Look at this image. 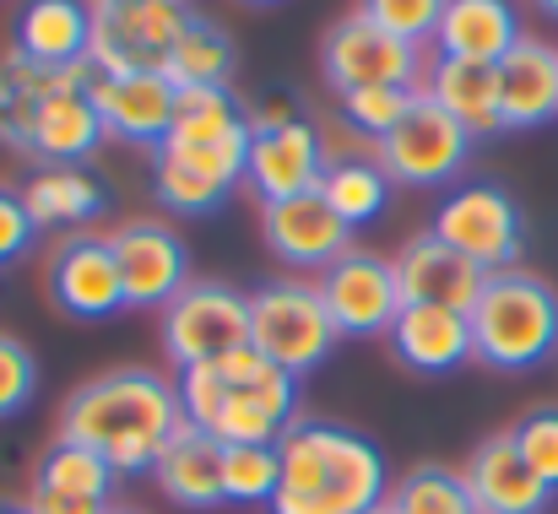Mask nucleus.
I'll return each mask as SVG.
<instances>
[{
  "mask_svg": "<svg viewBox=\"0 0 558 514\" xmlns=\"http://www.w3.org/2000/svg\"><path fill=\"white\" fill-rule=\"evenodd\" d=\"M185 406H180V384L158 368H109L93 374L87 384H76L60 406V433L93 455H104L120 477H153L158 455L169 450V439L180 433Z\"/></svg>",
  "mask_w": 558,
  "mask_h": 514,
  "instance_id": "obj_1",
  "label": "nucleus"
},
{
  "mask_svg": "<svg viewBox=\"0 0 558 514\" xmlns=\"http://www.w3.org/2000/svg\"><path fill=\"white\" fill-rule=\"evenodd\" d=\"M282 482L271 514H369L390 499V466L369 433L299 417L282 439Z\"/></svg>",
  "mask_w": 558,
  "mask_h": 514,
  "instance_id": "obj_2",
  "label": "nucleus"
},
{
  "mask_svg": "<svg viewBox=\"0 0 558 514\" xmlns=\"http://www.w3.org/2000/svg\"><path fill=\"white\" fill-rule=\"evenodd\" d=\"M180 406L217 444H277L299 423V379L255 346H239L180 374Z\"/></svg>",
  "mask_w": 558,
  "mask_h": 514,
  "instance_id": "obj_3",
  "label": "nucleus"
},
{
  "mask_svg": "<svg viewBox=\"0 0 558 514\" xmlns=\"http://www.w3.org/2000/svg\"><path fill=\"white\" fill-rule=\"evenodd\" d=\"M466 320H472V363L499 374H532L558 352V287L526 266L494 271Z\"/></svg>",
  "mask_w": 558,
  "mask_h": 514,
  "instance_id": "obj_4",
  "label": "nucleus"
},
{
  "mask_svg": "<svg viewBox=\"0 0 558 514\" xmlns=\"http://www.w3.org/2000/svg\"><path fill=\"white\" fill-rule=\"evenodd\" d=\"M337 342L342 336H337L315 282L277 277V282H260L250 293V346L260 357H271L277 368H288L293 379L315 374L337 352Z\"/></svg>",
  "mask_w": 558,
  "mask_h": 514,
  "instance_id": "obj_5",
  "label": "nucleus"
},
{
  "mask_svg": "<svg viewBox=\"0 0 558 514\" xmlns=\"http://www.w3.org/2000/svg\"><path fill=\"white\" fill-rule=\"evenodd\" d=\"M158 152L180 158L185 169L206 173L211 184L233 195L250 163V109L233 98V87H185Z\"/></svg>",
  "mask_w": 558,
  "mask_h": 514,
  "instance_id": "obj_6",
  "label": "nucleus"
},
{
  "mask_svg": "<svg viewBox=\"0 0 558 514\" xmlns=\"http://www.w3.org/2000/svg\"><path fill=\"white\" fill-rule=\"evenodd\" d=\"M326 142L320 131L293 114L288 103H266L250 109V163H244V184L255 189L260 206L293 200V195H315L326 179Z\"/></svg>",
  "mask_w": 558,
  "mask_h": 514,
  "instance_id": "obj_7",
  "label": "nucleus"
},
{
  "mask_svg": "<svg viewBox=\"0 0 558 514\" xmlns=\"http://www.w3.org/2000/svg\"><path fill=\"white\" fill-rule=\"evenodd\" d=\"M428 228H434L445 244H456L466 260H477L488 277H494V271H515L521 255H526V217H521L515 195H510L505 184H494V179H466V184H456V189L439 200V211H434Z\"/></svg>",
  "mask_w": 558,
  "mask_h": 514,
  "instance_id": "obj_8",
  "label": "nucleus"
},
{
  "mask_svg": "<svg viewBox=\"0 0 558 514\" xmlns=\"http://www.w3.org/2000/svg\"><path fill=\"white\" fill-rule=\"evenodd\" d=\"M472 131L461 120H450L423 87L412 98V109L401 114V125L374 142V163L385 169L390 184H407V189H439V184H456L461 169L472 163Z\"/></svg>",
  "mask_w": 558,
  "mask_h": 514,
  "instance_id": "obj_9",
  "label": "nucleus"
},
{
  "mask_svg": "<svg viewBox=\"0 0 558 514\" xmlns=\"http://www.w3.org/2000/svg\"><path fill=\"white\" fill-rule=\"evenodd\" d=\"M104 142H109V131H104L87 87H65V93H49L38 103L0 114V147L38 169H82Z\"/></svg>",
  "mask_w": 558,
  "mask_h": 514,
  "instance_id": "obj_10",
  "label": "nucleus"
},
{
  "mask_svg": "<svg viewBox=\"0 0 558 514\" xmlns=\"http://www.w3.org/2000/svg\"><path fill=\"white\" fill-rule=\"evenodd\" d=\"M320 76L337 98L364 93V87H423V49L385 33L359 5L337 16L320 38Z\"/></svg>",
  "mask_w": 558,
  "mask_h": 514,
  "instance_id": "obj_11",
  "label": "nucleus"
},
{
  "mask_svg": "<svg viewBox=\"0 0 558 514\" xmlns=\"http://www.w3.org/2000/svg\"><path fill=\"white\" fill-rule=\"evenodd\" d=\"M93 5V71H163L190 22L185 0H87Z\"/></svg>",
  "mask_w": 558,
  "mask_h": 514,
  "instance_id": "obj_12",
  "label": "nucleus"
},
{
  "mask_svg": "<svg viewBox=\"0 0 558 514\" xmlns=\"http://www.w3.org/2000/svg\"><path fill=\"white\" fill-rule=\"evenodd\" d=\"M250 346V293L228 282H190L163 309V352L185 374Z\"/></svg>",
  "mask_w": 558,
  "mask_h": 514,
  "instance_id": "obj_13",
  "label": "nucleus"
},
{
  "mask_svg": "<svg viewBox=\"0 0 558 514\" xmlns=\"http://www.w3.org/2000/svg\"><path fill=\"white\" fill-rule=\"evenodd\" d=\"M320 298H326V315L337 326V336L348 342H374V336H390L396 315L407 309L401 298V282H396V266L385 255L369 249H348L337 266H326L315 277Z\"/></svg>",
  "mask_w": 558,
  "mask_h": 514,
  "instance_id": "obj_14",
  "label": "nucleus"
},
{
  "mask_svg": "<svg viewBox=\"0 0 558 514\" xmlns=\"http://www.w3.org/2000/svg\"><path fill=\"white\" fill-rule=\"evenodd\" d=\"M109 244L131 309H169L190 287V249L163 217H131L109 233Z\"/></svg>",
  "mask_w": 558,
  "mask_h": 514,
  "instance_id": "obj_15",
  "label": "nucleus"
},
{
  "mask_svg": "<svg viewBox=\"0 0 558 514\" xmlns=\"http://www.w3.org/2000/svg\"><path fill=\"white\" fill-rule=\"evenodd\" d=\"M49 298L60 304V315L71 320H114L125 315V282H120V260L109 233H71L54 255H49Z\"/></svg>",
  "mask_w": 558,
  "mask_h": 514,
  "instance_id": "obj_16",
  "label": "nucleus"
},
{
  "mask_svg": "<svg viewBox=\"0 0 558 514\" xmlns=\"http://www.w3.org/2000/svg\"><path fill=\"white\" fill-rule=\"evenodd\" d=\"M87 98L104 120V131L125 147H142V152H158L169 125H174V103H180V87L163 76V71H125V76H109V71H93L87 82Z\"/></svg>",
  "mask_w": 558,
  "mask_h": 514,
  "instance_id": "obj_17",
  "label": "nucleus"
},
{
  "mask_svg": "<svg viewBox=\"0 0 558 514\" xmlns=\"http://www.w3.org/2000/svg\"><path fill=\"white\" fill-rule=\"evenodd\" d=\"M260 238L266 249L293 266V271H326L337 266L348 249H353V228L326 206V195H293V200H277V206H260Z\"/></svg>",
  "mask_w": 558,
  "mask_h": 514,
  "instance_id": "obj_18",
  "label": "nucleus"
},
{
  "mask_svg": "<svg viewBox=\"0 0 558 514\" xmlns=\"http://www.w3.org/2000/svg\"><path fill=\"white\" fill-rule=\"evenodd\" d=\"M390 266H396V282H401L407 304H434V309H461V315L477 304V293L488 282V271L477 260H466L456 244H445L434 228L412 233L390 255Z\"/></svg>",
  "mask_w": 558,
  "mask_h": 514,
  "instance_id": "obj_19",
  "label": "nucleus"
},
{
  "mask_svg": "<svg viewBox=\"0 0 558 514\" xmlns=\"http://www.w3.org/2000/svg\"><path fill=\"white\" fill-rule=\"evenodd\" d=\"M466 488H472V504L477 514H548L554 510V488L526 466V455L515 450L510 428L505 433H488L466 466H461Z\"/></svg>",
  "mask_w": 558,
  "mask_h": 514,
  "instance_id": "obj_20",
  "label": "nucleus"
},
{
  "mask_svg": "<svg viewBox=\"0 0 558 514\" xmlns=\"http://www.w3.org/2000/svg\"><path fill=\"white\" fill-rule=\"evenodd\" d=\"M11 54L44 71L93 65V5L87 0H22L11 22Z\"/></svg>",
  "mask_w": 558,
  "mask_h": 514,
  "instance_id": "obj_21",
  "label": "nucleus"
},
{
  "mask_svg": "<svg viewBox=\"0 0 558 514\" xmlns=\"http://www.w3.org/2000/svg\"><path fill=\"white\" fill-rule=\"evenodd\" d=\"M499 120L505 131H543L558 120V49L548 38H521L499 60Z\"/></svg>",
  "mask_w": 558,
  "mask_h": 514,
  "instance_id": "obj_22",
  "label": "nucleus"
},
{
  "mask_svg": "<svg viewBox=\"0 0 558 514\" xmlns=\"http://www.w3.org/2000/svg\"><path fill=\"white\" fill-rule=\"evenodd\" d=\"M390 352L412 374H456L472 363V320L461 309H434V304H407L390 326Z\"/></svg>",
  "mask_w": 558,
  "mask_h": 514,
  "instance_id": "obj_23",
  "label": "nucleus"
},
{
  "mask_svg": "<svg viewBox=\"0 0 558 514\" xmlns=\"http://www.w3.org/2000/svg\"><path fill=\"white\" fill-rule=\"evenodd\" d=\"M153 482H158V493L174 510L211 514L222 504V444L206 428L180 423V433L169 439V450L153 466Z\"/></svg>",
  "mask_w": 558,
  "mask_h": 514,
  "instance_id": "obj_24",
  "label": "nucleus"
},
{
  "mask_svg": "<svg viewBox=\"0 0 558 514\" xmlns=\"http://www.w3.org/2000/svg\"><path fill=\"white\" fill-rule=\"evenodd\" d=\"M521 38L526 33L515 0H450L434 33L445 60H477V65H499Z\"/></svg>",
  "mask_w": 558,
  "mask_h": 514,
  "instance_id": "obj_25",
  "label": "nucleus"
},
{
  "mask_svg": "<svg viewBox=\"0 0 558 514\" xmlns=\"http://www.w3.org/2000/svg\"><path fill=\"white\" fill-rule=\"evenodd\" d=\"M423 93L450 114L461 120L472 136H499L505 120H499V65H477V60H434L428 65V82Z\"/></svg>",
  "mask_w": 558,
  "mask_h": 514,
  "instance_id": "obj_26",
  "label": "nucleus"
},
{
  "mask_svg": "<svg viewBox=\"0 0 558 514\" xmlns=\"http://www.w3.org/2000/svg\"><path fill=\"white\" fill-rule=\"evenodd\" d=\"M114 482H120V472H114L104 455H93V450H82V444H71V439H54V444L33 461V488H27V499H71V504H98V510H109V504H114Z\"/></svg>",
  "mask_w": 558,
  "mask_h": 514,
  "instance_id": "obj_27",
  "label": "nucleus"
},
{
  "mask_svg": "<svg viewBox=\"0 0 558 514\" xmlns=\"http://www.w3.org/2000/svg\"><path fill=\"white\" fill-rule=\"evenodd\" d=\"M22 200L38 228H93L109 211V184L87 169H38L22 184Z\"/></svg>",
  "mask_w": 558,
  "mask_h": 514,
  "instance_id": "obj_28",
  "label": "nucleus"
},
{
  "mask_svg": "<svg viewBox=\"0 0 558 514\" xmlns=\"http://www.w3.org/2000/svg\"><path fill=\"white\" fill-rule=\"evenodd\" d=\"M233 71H239V49H233L228 27L211 22V16H201V11H190V22H185V33H180V44H174V54H169V65H163V76L185 93V87H233Z\"/></svg>",
  "mask_w": 558,
  "mask_h": 514,
  "instance_id": "obj_29",
  "label": "nucleus"
},
{
  "mask_svg": "<svg viewBox=\"0 0 558 514\" xmlns=\"http://www.w3.org/2000/svg\"><path fill=\"white\" fill-rule=\"evenodd\" d=\"M320 195L348 228H364L390 206V179L374 163V152L369 158H331L326 179H320Z\"/></svg>",
  "mask_w": 558,
  "mask_h": 514,
  "instance_id": "obj_30",
  "label": "nucleus"
},
{
  "mask_svg": "<svg viewBox=\"0 0 558 514\" xmlns=\"http://www.w3.org/2000/svg\"><path fill=\"white\" fill-rule=\"evenodd\" d=\"M385 504H390V514H477L466 477L450 466H434V461L401 472V482L390 488Z\"/></svg>",
  "mask_w": 558,
  "mask_h": 514,
  "instance_id": "obj_31",
  "label": "nucleus"
},
{
  "mask_svg": "<svg viewBox=\"0 0 558 514\" xmlns=\"http://www.w3.org/2000/svg\"><path fill=\"white\" fill-rule=\"evenodd\" d=\"M282 482V455L277 444H222V504L244 510H271Z\"/></svg>",
  "mask_w": 558,
  "mask_h": 514,
  "instance_id": "obj_32",
  "label": "nucleus"
},
{
  "mask_svg": "<svg viewBox=\"0 0 558 514\" xmlns=\"http://www.w3.org/2000/svg\"><path fill=\"white\" fill-rule=\"evenodd\" d=\"M153 195H158L163 211H180V217H211V211L228 200L222 184H211L206 173L185 169V163L169 158V152H153Z\"/></svg>",
  "mask_w": 558,
  "mask_h": 514,
  "instance_id": "obj_33",
  "label": "nucleus"
},
{
  "mask_svg": "<svg viewBox=\"0 0 558 514\" xmlns=\"http://www.w3.org/2000/svg\"><path fill=\"white\" fill-rule=\"evenodd\" d=\"M412 98H417V87H364V93H348L337 103H342L348 131H359L364 142H385L401 125V114L412 109Z\"/></svg>",
  "mask_w": 558,
  "mask_h": 514,
  "instance_id": "obj_34",
  "label": "nucleus"
},
{
  "mask_svg": "<svg viewBox=\"0 0 558 514\" xmlns=\"http://www.w3.org/2000/svg\"><path fill=\"white\" fill-rule=\"evenodd\" d=\"M445 5H450V0H359V11H364L369 22H379L385 33H396V38L417 44V49L439 33Z\"/></svg>",
  "mask_w": 558,
  "mask_h": 514,
  "instance_id": "obj_35",
  "label": "nucleus"
},
{
  "mask_svg": "<svg viewBox=\"0 0 558 514\" xmlns=\"http://www.w3.org/2000/svg\"><path fill=\"white\" fill-rule=\"evenodd\" d=\"M38 395V357L33 346L11 331H0V423L5 417H22Z\"/></svg>",
  "mask_w": 558,
  "mask_h": 514,
  "instance_id": "obj_36",
  "label": "nucleus"
},
{
  "mask_svg": "<svg viewBox=\"0 0 558 514\" xmlns=\"http://www.w3.org/2000/svg\"><path fill=\"white\" fill-rule=\"evenodd\" d=\"M515 450L526 455V466L558 493V406H532L515 428H510Z\"/></svg>",
  "mask_w": 558,
  "mask_h": 514,
  "instance_id": "obj_37",
  "label": "nucleus"
},
{
  "mask_svg": "<svg viewBox=\"0 0 558 514\" xmlns=\"http://www.w3.org/2000/svg\"><path fill=\"white\" fill-rule=\"evenodd\" d=\"M33 238H38V222H33L22 189H5L0 184V266H16L33 249Z\"/></svg>",
  "mask_w": 558,
  "mask_h": 514,
  "instance_id": "obj_38",
  "label": "nucleus"
},
{
  "mask_svg": "<svg viewBox=\"0 0 558 514\" xmlns=\"http://www.w3.org/2000/svg\"><path fill=\"white\" fill-rule=\"evenodd\" d=\"M0 514H33L27 499H0Z\"/></svg>",
  "mask_w": 558,
  "mask_h": 514,
  "instance_id": "obj_39",
  "label": "nucleus"
},
{
  "mask_svg": "<svg viewBox=\"0 0 558 514\" xmlns=\"http://www.w3.org/2000/svg\"><path fill=\"white\" fill-rule=\"evenodd\" d=\"M532 5H537L543 16H554V22H558V0H532Z\"/></svg>",
  "mask_w": 558,
  "mask_h": 514,
  "instance_id": "obj_40",
  "label": "nucleus"
},
{
  "mask_svg": "<svg viewBox=\"0 0 558 514\" xmlns=\"http://www.w3.org/2000/svg\"><path fill=\"white\" fill-rule=\"evenodd\" d=\"M109 514H147V510H136V504H109Z\"/></svg>",
  "mask_w": 558,
  "mask_h": 514,
  "instance_id": "obj_41",
  "label": "nucleus"
},
{
  "mask_svg": "<svg viewBox=\"0 0 558 514\" xmlns=\"http://www.w3.org/2000/svg\"><path fill=\"white\" fill-rule=\"evenodd\" d=\"M244 5H282V0H244Z\"/></svg>",
  "mask_w": 558,
  "mask_h": 514,
  "instance_id": "obj_42",
  "label": "nucleus"
},
{
  "mask_svg": "<svg viewBox=\"0 0 558 514\" xmlns=\"http://www.w3.org/2000/svg\"><path fill=\"white\" fill-rule=\"evenodd\" d=\"M369 514H390V504H379V510H369Z\"/></svg>",
  "mask_w": 558,
  "mask_h": 514,
  "instance_id": "obj_43",
  "label": "nucleus"
}]
</instances>
